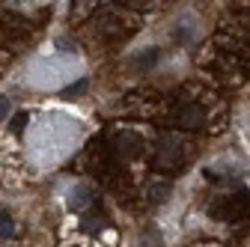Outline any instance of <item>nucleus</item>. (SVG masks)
Wrapping results in <instances>:
<instances>
[{
    "instance_id": "1",
    "label": "nucleus",
    "mask_w": 250,
    "mask_h": 247,
    "mask_svg": "<svg viewBox=\"0 0 250 247\" xmlns=\"http://www.w3.org/2000/svg\"><path fill=\"white\" fill-rule=\"evenodd\" d=\"M173 122L179 128H203L206 125V107L197 102H179L173 107Z\"/></svg>"
},
{
    "instance_id": "2",
    "label": "nucleus",
    "mask_w": 250,
    "mask_h": 247,
    "mask_svg": "<svg viewBox=\"0 0 250 247\" xmlns=\"http://www.w3.org/2000/svg\"><path fill=\"white\" fill-rule=\"evenodd\" d=\"M247 206H250V197H247V194H235V197H224V206L211 203L208 211L214 214L217 221H229V218H238V214H244Z\"/></svg>"
},
{
    "instance_id": "3",
    "label": "nucleus",
    "mask_w": 250,
    "mask_h": 247,
    "mask_svg": "<svg viewBox=\"0 0 250 247\" xmlns=\"http://www.w3.org/2000/svg\"><path fill=\"white\" fill-rule=\"evenodd\" d=\"M15 232H18L15 221L9 218L6 211H0V238H15Z\"/></svg>"
},
{
    "instance_id": "4",
    "label": "nucleus",
    "mask_w": 250,
    "mask_h": 247,
    "mask_svg": "<svg viewBox=\"0 0 250 247\" xmlns=\"http://www.w3.org/2000/svg\"><path fill=\"white\" fill-rule=\"evenodd\" d=\"M167 191H170V185H167V182H161V185H152V200H158V203H161Z\"/></svg>"
},
{
    "instance_id": "5",
    "label": "nucleus",
    "mask_w": 250,
    "mask_h": 247,
    "mask_svg": "<svg viewBox=\"0 0 250 247\" xmlns=\"http://www.w3.org/2000/svg\"><path fill=\"white\" fill-rule=\"evenodd\" d=\"M24 122H27V113L21 110V113H18V116L12 119V131H24Z\"/></svg>"
},
{
    "instance_id": "6",
    "label": "nucleus",
    "mask_w": 250,
    "mask_h": 247,
    "mask_svg": "<svg viewBox=\"0 0 250 247\" xmlns=\"http://www.w3.org/2000/svg\"><path fill=\"white\" fill-rule=\"evenodd\" d=\"M83 86H86V81H78V83H75V86H69V89H66V92H62V96H75V92H81V89H83Z\"/></svg>"
},
{
    "instance_id": "7",
    "label": "nucleus",
    "mask_w": 250,
    "mask_h": 247,
    "mask_svg": "<svg viewBox=\"0 0 250 247\" xmlns=\"http://www.w3.org/2000/svg\"><path fill=\"white\" fill-rule=\"evenodd\" d=\"M6 113H9V102H6V99H0V119H3Z\"/></svg>"
}]
</instances>
